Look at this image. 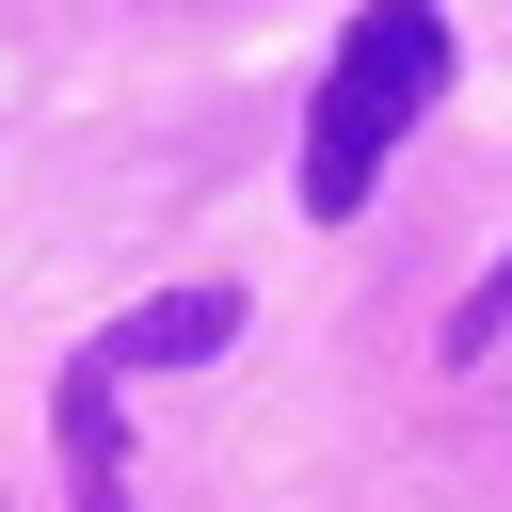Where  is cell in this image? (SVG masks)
Listing matches in <instances>:
<instances>
[{"label": "cell", "mask_w": 512, "mask_h": 512, "mask_svg": "<svg viewBox=\"0 0 512 512\" xmlns=\"http://www.w3.org/2000/svg\"><path fill=\"white\" fill-rule=\"evenodd\" d=\"M224 336H240V288H160V304H128L96 352H112V384H128V368H208Z\"/></svg>", "instance_id": "obj_2"}, {"label": "cell", "mask_w": 512, "mask_h": 512, "mask_svg": "<svg viewBox=\"0 0 512 512\" xmlns=\"http://www.w3.org/2000/svg\"><path fill=\"white\" fill-rule=\"evenodd\" d=\"M432 96H448V16L432 0H368L336 32V64H320V112H304V224H352Z\"/></svg>", "instance_id": "obj_1"}, {"label": "cell", "mask_w": 512, "mask_h": 512, "mask_svg": "<svg viewBox=\"0 0 512 512\" xmlns=\"http://www.w3.org/2000/svg\"><path fill=\"white\" fill-rule=\"evenodd\" d=\"M496 336H512V256H496V272L448 304V352H496Z\"/></svg>", "instance_id": "obj_4"}, {"label": "cell", "mask_w": 512, "mask_h": 512, "mask_svg": "<svg viewBox=\"0 0 512 512\" xmlns=\"http://www.w3.org/2000/svg\"><path fill=\"white\" fill-rule=\"evenodd\" d=\"M48 416H64V496H80V512H128V432H112V352H80Z\"/></svg>", "instance_id": "obj_3"}]
</instances>
